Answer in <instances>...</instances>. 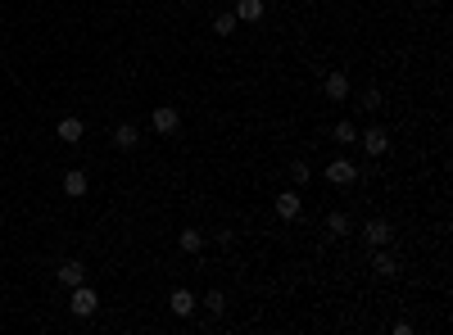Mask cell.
<instances>
[{
    "mask_svg": "<svg viewBox=\"0 0 453 335\" xmlns=\"http://www.w3.org/2000/svg\"><path fill=\"white\" fill-rule=\"evenodd\" d=\"M213 32H218V37H232L236 32V14H218V19H213Z\"/></svg>",
    "mask_w": 453,
    "mask_h": 335,
    "instance_id": "cell-16",
    "label": "cell"
},
{
    "mask_svg": "<svg viewBox=\"0 0 453 335\" xmlns=\"http://www.w3.org/2000/svg\"><path fill=\"white\" fill-rule=\"evenodd\" d=\"M204 304H209V313H222V308H227V295H222V290H209Z\"/></svg>",
    "mask_w": 453,
    "mask_h": 335,
    "instance_id": "cell-19",
    "label": "cell"
},
{
    "mask_svg": "<svg viewBox=\"0 0 453 335\" xmlns=\"http://www.w3.org/2000/svg\"><path fill=\"white\" fill-rule=\"evenodd\" d=\"M363 236H367V245L386 249L390 240H395V231H390V222H386V218H372V222H367V227H363Z\"/></svg>",
    "mask_w": 453,
    "mask_h": 335,
    "instance_id": "cell-4",
    "label": "cell"
},
{
    "mask_svg": "<svg viewBox=\"0 0 453 335\" xmlns=\"http://www.w3.org/2000/svg\"><path fill=\"white\" fill-rule=\"evenodd\" d=\"M381 105V91H363V109H376Z\"/></svg>",
    "mask_w": 453,
    "mask_h": 335,
    "instance_id": "cell-21",
    "label": "cell"
},
{
    "mask_svg": "<svg viewBox=\"0 0 453 335\" xmlns=\"http://www.w3.org/2000/svg\"><path fill=\"white\" fill-rule=\"evenodd\" d=\"M55 132H59V141H64V145H78L82 136H87V123H82V118H64Z\"/></svg>",
    "mask_w": 453,
    "mask_h": 335,
    "instance_id": "cell-8",
    "label": "cell"
},
{
    "mask_svg": "<svg viewBox=\"0 0 453 335\" xmlns=\"http://www.w3.org/2000/svg\"><path fill=\"white\" fill-rule=\"evenodd\" d=\"M331 132H336V141H340V145H354L358 127H354V123H336V127H331Z\"/></svg>",
    "mask_w": 453,
    "mask_h": 335,
    "instance_id": "cell-17",
    "label": "cell"
},
{
    "mask_svg": "<svg viewBox=\"0 0 453 335\" xmlns=\"http://www.w3.org/2000/svg\"><path fill=\"white\" fill-rule=\"evenodd\" d=\"M363 150L372 154V159H381V154L390 150V132H386V127H372V132L363 136Z\"/></svg>",
    "mask_w": 453,
    "mask_h": 335,
    "instance_id": "cell-6",
    "label": "cell"
},
{
    "mask_svg": "<svg viewBox=\"0 0 453 335\" xmlns=\"http://www.w3.org/2000/svg\"><path fill=\"white\" fill-rule=\"evenodd\" d=\"M322 91H327V100H349V77L345 73H327V82H322Z\"/></svg>",
    "mask_w": 453,
    "mask_h": 335,
    "instance_id": "cell-7",
    "label": "cell"
},
{
    "mask_svg": "<svg viewBox=\"0 0 453 335\" xmlns=\"http://www.w3.org/2000/svg\"><path fill=\"white\" fill-rule=\"evenodd\" d=\"M82 281H87V268H82L78 259H68L64 268H59V286H68V290H73V286H82Z\"/></svg>",
    "mask_w": 453,
    "mask_h": 335,
    "instance_id": "cell-9",
    "label": "cell"
},
{
    "mask_svg": "<svg viewBox=\"0 0 453 335\" xmlns=\"http://www.w3.org/2000/svg\"><path fill=\"white\" fill-rule=\"evenodd\" d=\"M290 177H295V182H299V186H304V182H309V177H313V168H309V163H304V159H299V163H295V168H290Z\"/></svg>",
    "mask_w": 453,
    "mask_h": 335,
    "instance_id": "cell-20",
    "label": "cell"
},
{
    "mask_svg": "<svg viewBox=\"0 0 453 335\" xmlns=\"http://www.w3.org/2000/svg\"><path fill=\"white\" fill-rule=\"evenodd\" d=\"M68 308H73L78 317H91V313L100 308V299H96V290H91L87 281H82V286H73V304H68Z\"/></svg>",
    "mask_w": 453,
    "mask_h": 335,
    "instance_id": "cell-2",
    "label": "cell"
},
{
    "mask_svg": "<svg viewBox=\"0 0 453 335\" xmlns=\"http://www.w3.org/2000/svg\"><path fill=\"white\" fill-rule=\"evenodd\" d=\"M327 231H331V236H349V213H327Z\"/></svg>",
    "mask_w": 453,
    "mask_h": 335,
    "instance_id": "cell-15",
    "label": "cell"
},
{
    "mask_svg": "<svg viewBox=\"0 0 453 335\" xmlns=\"http://www.w3.org/2000/svg\"><path fill=\"white\" fill-rule=\"evenodd\" d=\"M168 304H173L177 317H191V313H195V295H191V290H173V299H168Z\"/></svg>",
    "mask_w": 453,
    "mask_h": 335,
    "instance_id": "cell-13",
    "label": "cell"
},
{
    "mask_svg": "<svg viewBox=\"0 0 453 335\" xmlns=\"http://www.w3.org/2000/svg\"><path fill=\"white\" fill-rule=\"evenodd\" d=\"M299 213H304V200H299L295 191H286V195H277V218L281 222H295Z\"/></svg>",
    "mask_w": 453,
    "mask_h": 335,
    "instance_id": "cell-5",
    "label": "cell"
},
{
    "mask_svg": "<svg viewBox=\"0 0 453 335\" xmlns=\"http://www.w3.org/2000/svg\"><path fill=\"white\" fill-rule=\"evenodd\" d=\"M327 182H331V186H354V182H358L354 159H331V163H327Z\"/></svg>",
    "mask_w": 453,
    "mask_h": 335,
    "instance_id": "cell-1",
    "label": "cell"
},
{
    "mask_svg": "<svg viewBox=\"0 0 453 335\" xmlns=\"http://www.w3.org/2000/svg\"><path fill=\"white\" fill-rule=\"evenodd\" d=\"M177 245H182V249H186V254H200V249H204V231H195V227H186V231H182V236H177Z\"/></svg>",
    "mask_w": 453,
    "mask_h": 335,
    "instance_id": "cell-14",
    "label": "cell"
},
{
    "mask_svg": "<svg viewBox=\"0 0 453 335\" xmlns=\"http://www.w3.org/2000/svg\"><path fill=\"white\" fill-rule=\"evenodd\" d=\"M232 14H236V23H259L263 19V0H241Z\"/></svg>",
    "mask_w": 453,
    "mask_h": 335,
    "instance_id": "cell-12",
    "label": "cell"
},
{
    "mask_svg": "<svg viewBox=\"0 0 453 335\" xmlns=\"http://www.w3.org/2000/svg\"><path fill=\"white\" fill-rule=\"evenodd\" d=\"M372 268L381 272V277H395V259H390L386 249H381V254H376V259H372Z\"/></svg>",
    "mask_w": 453,
    "mask_h": 335,
    "instance_id": "cell-18",
    "label": "cell"
},
{
    "mask_svg": "<svg viewBox=\"0 0 453 335\" xmlns=\"http://www.w3.org/2000/svg\"><path fill=\"white\" fill-rule=\"evenodd\" d=\"M87 173H82V168H73V173H64V195H73V200H82V195H87Z\"/></svg>",
    "mask_w": 453,
    "mask_h": 335,
    "instance_id": "cell-10",
    "label": "cell"
},
{
    "mask_svg": "<svg viewBox=\"0 0 453 335\" xmlns=\"http://www.w3.org/2000/svg\"><path fill=\"white\" fill-rule=\"evenodd\" d=\"M150 127H155L159 136H173L177 127H182V114H177L173 105H159V109H155V118H150Z\"/></svg>",
    "mask_w": 453,
    "mask_h": 335,
    "instance_id": "cell-3",
    "label": "cell"
},
{
    "mask_svg": "<svg viewBox=\"0 0 453 335\" xmlns=\"http://www.w3.org/2000/svg\"><path fill=\"white\" fill-rule=\"evenodd\" d=\"M136 141H141L136 123H118L114 127V145H118V150H136Z\"/></svg>",
    "mask_w": 453,
    "mask_h": 335,
    "instance_id": "cell-11",
    "label": "cell"
}]
</instances>
